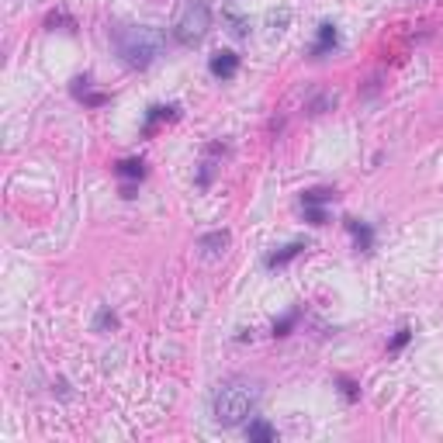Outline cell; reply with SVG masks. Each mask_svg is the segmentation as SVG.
Listing matches in <instances>:
<instances>
[{
  "label": "cell",
  "instance_id": "6da1fadb",
  "mask_svg": "<svg viewBox=\"0 0 443 443\" xmlns=\"http://www.w3.org/2000/svg\"><path fill=\"white\" fill-rule=\"evenodd\" d=\"M111 42L118 49V56L125 59V66L132 70H146L160 59L167 38L160 28H149V24H114L111 28Z\"/></svg>",
  "mask_w": 443,
  "mask_h": 443
},
{
  "label": "cell",
  "instance_id": "7a4b0ae2",
  "mask_svg": "<svg viewBox=\"0 0 443 443\" xmlns=\"http://www.w3.org/2000/svg\"><path fill=\"white\" fill-rule=\"evenodd\" d=\"M260 405V388L250 377H229L215 388L211 395V412L222 426H239L246 423Z\"/></svg>",
  "mask_w": 443,
  "mask_h": 443
},
{
  "label": "cell",
  "instance_id": "3957f363",
  "mask_svg": "<svg viewBox=\"0 0 443 443\" xmlns=\"http://www.w3.org/2000/svg\"><path fill=\"white\" fill-rule=\"evenodd\" d=\"M211 31V3L208 0H183L174 21V38L180 45H201Z\"/></svg>",
  "mask_w": 443,
  "mask_h": 443
},
{
  "label": "cell",
  "instance_id": "277c9868",
  "mask_svg": "<svg viewBox=\"0 0 443 443\" xmlns=\"http://www.w3.org/2000/svg\"><path fill=\"white\" fill-rule=\"evenodd\" d=\"M208 70H211L218 80H229V77H236V70H239V56H236V52H229V49H222V52H215V56H211Z\"/></svg>",
  "mask_w": 443,
  "mask_h": 443
},
{
  "label": "cell",
  "instance_id": "5b68a950",
  "mask_svg": "<svg viewBox=\"0 0 443 443\" xmlns=\"http://www.w3.org/2000/svg\"><path fill=\"white\" fill-rule=\"evenodd\" d=\"M197 250H201L204 260H218L229 250V232H208V236H201L197 239Z\"/></svg>",
  "mask_w": 443,
  "mask_h": 443
},
{
  "label": "cell",
  "instance_id": "8992f818",
  "mask_svg": "<svg viewBox=\"0 0 443 443\" xmlns=\"http://www.w3.org/2000/svg\"><path fill=\"white\" fill-rule=\"evenodd\" d=\"M336 45H340V31H336V24H333V21H322V24H319V42H315L312 56H326V52L336 49Z\"/></svg>",
  "mask_w": 443,
  "mask_h": 443
},
{
  "label": "cell",
  "instance_id": "52a82bcc",
  "mask_svg": "<svg viewBox=\"0 0 443 443\" xmlns=\"http://www.w3.org/2000/svg\"><path fill=\"white\" fill-rule=\"evenodd\" d=\"M177 114H180L177 104H156V107H149V118H146V128H142V132H146V135H153L160 121H174Z\"/></svg>",
  "mask_w": 443,
  "mask_h": 443
},
{
  "label": "cell",
  "instance_id": "ba28073f",
  "mask_svg": "<svg viewBox=\"0 0 443 443\" xmlns=\"http://www.w3.org/2000/svg\"><path fill=\"white\" fill-rule=\"evenodd\" d=\"M347 229L354 232L356 250H360V253H370V246H374V229H370L367 222H356V218H347Z\"/></svg>",
  "mask_w": 443,
  "mask_h": 443
},
{
  "label": "cell",
  "instance_id": "9c48e42d",
  "mask_svg": "<svg viewBox=\"0 0 443 443\" xmlns=\"http://www.w3.org/2000/svg\"><path fill=\"white\" fill-rule=\"evenodd\" d=\"M305 250H308L305 243H287L280 253H270V257H266V266H284V264H291V260H294V257H301Z\"/></svg>",
  "mask_w": 443,
  "mask_h": 443
},
{
  "label": "cell",
  "instance_id": "30bf717a",
  "mask_svg": "<svg viewBox=\"0 0 443 443\" xmlns=\"http://www.w3.org/2000/svg\"><path fill=\"white\" fill-rule=\"evenodd\" d=\"M73 97L84 100V104H104L107 100L104 93H90V77H77L73 80Z\"/></svg>",
  "mask_w": 443,
  "mask_h": 443
},
{
  "label": "cell",
  "instance_id": "8fae6325",
  "mask_svg": "<svg viewBox=\"0 0 443 443\" xmlns=\"http://www.w3.org/2000/svg\"><path fill=\"white\" fill-rule=\"evenodd\" d=\"M246 437H250V440H260V443H270V440H277V430H273L270 423H264V419H250Z\"/></svg>",
  "mask_w": 443,
  "mask_h": 443
},
{
  "label": "cell",
  "instance_id": "7c38bea8",
  "mask_svg": "<svg viewBox=\"0 0 443 443\" xmlns=\"http://www.w3.org/2000/svg\"><path fill=\"white\" fill-rule=\"evenodd\" d=\"M114 174L121 180H142L146 177V163H142V160H121V163L114 167Z\"/></svg>",
  "mask_w": 443,
  "mask_h": 443
},
{
  "label": "cell",
  "instance_id": "4fadbf2b",
  "mask_svg": "<svg viewBox=\"0 0 443 443\" xmlns=\"http://www.w3.org/2000/svg\"><path fill=\"white\" fill-rule=\"evenodd\" d=\"M333 197H336V190L315 187V190H305V194H301V208H319V204H326V201H333Z\"/></svg>",
  "mask_w": 443,
  "mask_h": 443
},
{
  "label": "cell",
  "instance_id": "5bb4252c",
  "mask_svg": "<svg viewBox=\"0 0 443 443\" xmlns=\"http://www.w3.org/2000/svg\"><path fill=\"white\" fill-rule=\"evenodd\" d=\"M93 329H97V333H111V329H118L114 312H111V308H100V312H97V319H93Z\"/></svg>",
  "mask_w": 443,
  "mask_h": 443
},
{
  "label": "cell",
  "instance_id": "9a60e30c",
  "mask_svg": "<svg viewBox=\"0 0 443 443\" xmlns=\"http://www.w3.org/2000/svg\"><path fill=\"white\" fill-rule=\"evenodd\" d=\"M329 107H336V93H322V97H315V100L308 104V114H322V111H329Z\"/></svg>",
  "mask_w": 443,
  "mask_h": 443
},
{
  "label": "cell",
  "instance_id": "2e32d148",
  "mask_svg": "<svg viewBox=\"0 0 443 443\" xmlns=\"http://www.w3.org/2000/svg\"><path fill=\"white\" fill-rule=\"evenodd\" d=\"M298 322V312H291V315H284L280 322H273V336H287V329Z\"/></svg>",
  "mask_w": 443,
  "mask_h": 443
},
{
  "label": "cell",
  "instance_id": "e0dca14e",
  "mask_svg": "<svg viewBox=\"0 0 443 443\" xmlns=\"http://www.w3.org/2000/svg\"><path fill=\"white\" fill-rule=\"evenodd\" d=\"M409 340H412V329H398V333H395V340L388 343V350H391V354H398V350H402Z\"/></svg>",
  "mask_w": 443,
  "mask_h": 443
},
{
  "label": "cell",
  "instance_id": "ac0fdd59",
  "mask_svg": "<svg viewBox=\"0 0 443 443\" xmlns=\"http://www.w3.org/2000/svg\"><path fill=\"white\" fill-rule=\"evenodd\" d=\"M305 215H308L312 225H326V211L322 208H305Z\"/></svg>",
  "mask_w": 443,
  "mask_h": 443
},
{
  "label": "cell",
  "instance_id": "d6986e66",
  "mask_svg": "<svg viewBox=\"0 0 443 443\" xmlns=\"http://www.w3.org/2000/svg\"><path fill=\"white\" fill-rule=\"evenodd\" d=\"M229 21H232V35H239V38H243V35H246V21H243V17H236V14H229Z\"/></svg>",
  "mask_w": 443,
  "mask_h": 443
},
{
  "label": "cell",
  "instance_id": "ffe728a7",
  "mask_svg": "<svg viewBox=\"0 0 443 443\" xmlns=\"http://www.w3.org/2000/svg\"><path fill=\"white\" fill-rule=\"evenodd\" d=\"M343 395H347L350 402H354V398H356V391H354V384H350V381H343Z\"/></svg>",
  "mask_w": 443,
  "mask_h": 443
}]
</instances>
